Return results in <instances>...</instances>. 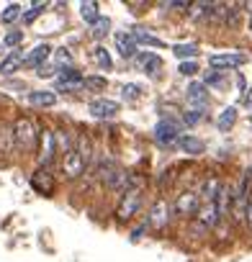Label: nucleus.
Returning <instances> with one entry per match:
<instances>
[{
	"mask_svg": "<svg viewBox=\"0 0 252 262\" xmlns=\"http://www.w3.org/2000/svg\"><path fill=\"white\" fill-rule=\"evenodd\" d=\"M16 152V134H13V126L8 123H0V155L11 157Z\"/></svg>",
	"mask_w": 252,
	"mask_h": 262,
	"instance_id": "nucleus-15",
	"label": "nucleus"
},
{
	"mask_svg": "<svg viewBox=\"0 0 252 262\" xmlns=\"http://www.w3.org/2000/svg\"><path fill=\"white\" fill-rule=\"evenodd\" d=\"M108 29H111V21H108L106 16H100V18L90 26V36H93V39H103V36L108 34Z\"/></svg>",
	"mask_w": 252,
	"mask_h": 262,
	"instance_id": "nucleus-29",
	"label": "nucleus"
},
{
	"mask_svg": "<svg viewBox=\"0 0 252 262\" xmlns=\"http://www.w3.org/2000/svg\"><path fill=\"white\" fill-rule=\"evenodd\" d=\"M180 134V128L173 118H160L157 126H155V142L162 144V147H170V144H178V137Z\"/></svg>",
	"mask_w": 252,
	"mask_h": 262,
	"instance_id": "nucleus-5",
	"label": "nucleus"
},
{
	"mask_svg": "<svg viewBox=\"0 0 252 262\" xmlns=\"http://www.w3.org/2000/svg\"><path fill=\"white\" fill-rule=\"evenodd\" d=\"M247 224L252 226V198H249V203H247Z\"/></svg>",
	"mask_w": 252,
	"mask_h": 262,
	"instance_id": "nucleus-42",
	"label": "nucleus"
},
{
	"mask_svg": "<svg viewBox=\"0 0 252 262\" xmlns=\"http://www.w3.org/2000/svg\"><path fill=\"white\" fill-rule=\"evenodd\" d=\"M178 147H180L185 155H201V152L206 149V144H203L198 137H191V134H180V139H178Z\"/></svg>",
	"mask_w": 252,
	"mask_h": 262,
	"instance_id": "nucleus-20",
	"label": "nucleus"
},
{
	"mask_svg": "<svg viewBox=\"0 0 252 262\" xmlns=\"http://www.w3.org/2000/svg\"><path fill=\"white\" fill-rule=\"evenodd\" d=\"M82 170H85V162H82V157H80L77 149H72L70 155H65V160H62V172H65L70 180H77V178L82 175Z\"/></svg>",
	"mask_w": 252,
	"mask_h": 262,
	"instance_id": "nucleus-12",
	"label": "nucleus"
},
{
	"mask_svg": "<svg viewBox=\"0 0 252 262\" xmlns=\"http://www.w3.org/2000/svg\"><path fill=\"white\" fill-rule=\"evenodd\" d=\"M142 206V188H132V190H126L118 201V208H116V219L118 221H132L137 216Z\"/></svg>",
	"mask_w": 252,
	"mask_h": 262,
	"instance_id": "nucleus-2",
	"label": "nucleus"
},
{
	"mask_svg": "<svg viewBox=\"0 0 252 262\" xmlns=\"http://www.w3.org/2000/svg\"><path fill=\"white\" fill-rule=\"evenodd\" d=\"M170 219H173V206H170L165 198H155V203H152V208H150V216H147V224H150L152 229L162 231V229L170 224Z\"/></svg>",
	"mask_w": 252,
	"mask_h": 262,
	"instance_id": "nucleus-4",
	"label": "nucleus"
},
{
	"mask_svg": "<svg viewBox=\"0 0 252 262\" xmlns=\"http://www.w3.org/2000/svg\"><path fill=\"white\" fill-rule=\"evenodd\" d=\"M31 188H34L36 193H41V195H52V193H54L57 183H54L49 167H39V170L31 175Z\"/></svg>",
	"mask_w": 252,
	"mask_h": 262,
	"instance_id": "nucleus-8",
	"label": "nucleus"
},
{
	"mask_svg": "<svg viewBox=\"0 0 252 262\" xmlns=\"http://www.w3.org/2000/svg\"><path fill=\"white\" fill-rule=\"evenodd\" d=\"M54 142H57V152H62V157H65V155H70L75 149L77 139H72V134L67 128H59V131H54Z\"/></svg>",
	"mask_w": 252,
	"mask_h": 262,
	"instance_id": "nucleus-21",
	"label": "nucleus"
},
{
	"mask_svg": "<svg viewBox=\"0 0 252 262\" xmlns=\"http://www.w3.org/2000/svg\"><path fill=\"white\" fill-rule=\"evenodd\" d=\"M93 59H95V64H98L100 70H111V67H113V59H111V54H108L106 47H95V49H93Z\"/></svg>",
	"mask_w": 252,
	"mask_h": 262,
	"instance_id": "nucleus-26",
	"label": "nucleus"
},
{
	"mask_svg": "<svg viewBox=\"0 0 252 262\" xmlns=\"http://www.w3.org/2000/svg\"><path fill=\"white\" fill-rule=\"evenodd\" d=\"M16 18H21V6H18V3L6 6V8H3V13H0V21H3V24H13Z\"/></svg>",
	"mask_w": 252,
	"mask_h": 262,
	"instance_id": "nucleus-30",
	"label": "nucleus"
},
{
	"mask_svg": "<svg viewBox=\"0 0 252 262\" xmlns=\"http://www.w3.org/2000/svg\"><path fill=\"white\" fill-rule=\"evenodd\" d=\"M80 16H82L85 24L93 26V24L100 18V13H98V3H93V0H88V3H80Z\"/></svg>",
	"mask_w": 252,
	"mask_h": 262,
	"instance_id": "nucleus-24",
	"label": "nucleus"
},
{
	"mask_svg": "<svg viewBox=\"0 0 252 262\" xmlns=\"http://www.w3.org/2000/svg\"><path fill=\"white\" fill-rule=\"evenodd\" d=\"M24 64H26V54L18 52V49H13L11 54L3 57V62H0V72H3V75H13V72H18Z\"/></svg>",
	"mask_w": 252,
	"mask_h": 262,
	"instance_id": "nucleus-14",
	"label": "nucleus"
},
{
	"mask_svg": "<svg viewBox=\"0 0 252 262\" xmlns=\"http://www.w3.org/2000/svg\"><path fill=\"white\" fill-rule=\"evenodd\" d=\"M221 180L216 178V175H211V178H206L203 180V185H201V201L203 203H216V198H219V193H221Z\"/></svg>",
	"mask_w": 252,
	"mask_h": 262,
	"instance_id": "nucleus-16",
	"label": "nucleus"
},
{
	"mask_svg": "<svg viewBox=\"0 0 252 262\" xmlns=\"http://www.w3.org/2000/svg\"><path fill=\"white\" fill-rule=\"evenodd\" d=\"M221 80H224L221 72H219V75H216V72H208V75H206V82H211V85H219Z\"/></svg>",
	"mask_w": 252,
	"mask_h": 262,
	"instance_id": "nucleus-40",
	"label": "nucleus"
},
{
	"mask_svg": "<svg viewBox=\"0 0 252 262\" xmlns=\"http://www.w3.org/2000/svg\"><path fill=\"white\" fill-rule=\"evenodd\" d=\"M44 11H47V3H34V6L24 13V24H34V21H36V18L44 13Z\"/></svg>",
	"mask_w": 252,
	"mask_h": 262,
	"instance_id": "nucleus-32",
	"label": "nucleus"
},
{
	"mask_svg": "<svg viewBox=\"0 0 252 262\" xmlns=\"http://www.w3.org/2000/svg\"><path fill=\"white\" fill-rule=\"evenodd\" d=\"M118 103L116 100H111V98H95V100H90V105H88V111H90V116H95V118H113L116 113H118Z\"/></svg>",
	"mask_w": 252,
	"mask_h": 262,
	"instance_id": "nucleus-10",
	"label": "nucleus"
},
{
	"mask_svg": "<svg viewBox=\"0 0 252 262\" xmlns=\"http://www.w3.org/2000/svg\"><path fill=\"white\" fill-rule=\"evenodd\" d=\"M211 8H214V3H191V18L193 21H201V18H208L211 16Z\"/></svg>",
	"mask_w": 252,
	"mask_h": 262,
	"instance_id": "nucleus-27",
	"label": "nucleus"
},
{
	"mask_svg": "<svg viewBox=\"0 0 252 262\" xmlns=\"http://www.w3.org/2000/svg\"><path fill=\"white\" fill-rule=\"evenodd\" d=\"M121 93H123V100H129V103H132V100H137V98L142 95V88H139L137 82H129V85H123V88H121Z\"/></svg>",
	"mask_w": 252,
	"mask_h": 262,
	"instance_id": "nucleus-33",
	"label": "nucleus"
},
{
	"mask_svg": "<svg viewBox=\"0 0 252 262\" xmlns=\"http://www.w3.org/2000/svg\"><path fill=\"white\" fill-rule=\"evenodd\" d=\"M72 62V54H70V49H57V64H70Z\"/></svg>",
	"mask_w": 252,
	"mask_h": 262,
	"instance_id": "nucleus-38",
	"label": "nucleus"
},
{
	"mask_svg": "<svg viewBox=\"0 0 252 262\" xmlns=\"http://www.w3.org/2000/svg\"><path fill=\"white\" fill-rule=\"evenodd\" d=\"M116 49L123 59H137V36H134V31H118L116 34Z\"/></svg>",
	"mask_w": 252,
	"mask_h": 262,
	"instance_id": "nucleus-9",
	"label": "nucleus"
},
{
	"mask_svg": "<svg viewBox=\"0 0 252 262\" xmlns=\"http://www.w3.org/2000/svg\"><path fill=\"white\" fill-rule=\"evenodd\" d=\"M13 134H16V149H21V152H31L34 149V144H36V128H34L31 118H26V116L16 118Z\"/></svg>",
	"mask_w": 252,
	"mask_h": 262,
	"instance_id": "nucleus-1",
	"label": "nucleus"
},
{
	"mask_svg": "<svg viewBox=\"0 0 252 262\" xmlns=\"http://www.w3.org/2000/svg\"><path fill=\"white\" fill-rule=\"evenodd\" d=\"M173 54L178 59H191L193 62V57H198V47L196 44H175L173 47Z\"/></svg>",
	"mask_w": 252,
	"mask_h": 262,
	"instance_id": "nucleus-25",
	"label": "nucleus"
},
{
	"mask_svg": "<svg viewBox=\"0 0 252 262\" xmlns=\"http://www.w3.org/2000/svg\"><path fill=\"white\" fill-rule=\"evenodd\" d=\"M178 72H180V75H185V77H191V75H196V72H198V64H196V62H183Z\"/></svg>",
	"mask_w": 252,
	"mask_h": 262,
	"instance_id": "nucleus-37",
	"label": "nucleus"
},
{
	"mask_svg": "<svg viewBox=\"0 0 252 262\" xmlns=\"http://www.w3.org/2000/svg\"><path fill=\"white\" fill-rule=\"evenodd\" d=\"M249 123H252V121H249Z\"/></svg>",
	"mask_w": 252,
	"mask_h": 262,
	"instance_id": "nucleus-45",
	"label": "nucleus"
},
{
	"mask_svg": "<svg viewBox=\"0 0 252 262\" xmlns=\"http://www.w3.org/2000/svg\"><path fill=\"white\" fill-rule=\"evenodd\" d=\"M224 26L226 29H237L239 26V6H229L226 18H224Z\"/></svg>",
	"mask_w": 252,
	"mask_h": 262,
	"instance_id": "nucleus-34",
	"label": "nucleus"
},
{
	"mask_svg": "<svg viewBox=\"0 0 252 262\" xmlns=\"http://www.w3.org/2000/svg\"><path fill=\"white\" fill-rule=\"evenodd\" d=\"M39 139H41V152H39V167H49L54 155H57V142L52 131H39Z\"/></svg>",
	"mask_w": 252,
	"mask_h": 262,
	"instance_id": "nucleus-7",
	"label": "nucleus"
},
{
	"mask_svg": "<svg viewBox=\"0 0 252 262\" xmlns=\"http://www.w3.org/2000/svg\"><path fill=\"white\" fill-rule=\"evenodd\" d=\"M134 36H137V44H150V47H165L157 36H152V34H147L144 29H134Z\"/></svg>",
	"mask_w": 252,
	"mask_h": 262,
	"instance_id": "nucleus-31",
	"label": "nucleus"
},
{
	"mask_svg": "<svg viewBox=\"0 0 252 262\" xmlns=\"http://www.w3.org/2000/svg\"><path fill=\"white\" fill-rule=\"evenodd\" d=\"M49 54H52V47H49V44H39V47H34V49H31V54H26V64H29V67L41 70V67H44V62L49 59Z\"/></svg>",
	"mask_w": 252,
	"mask_h": 262,
	"instance_id": "nucleus-17",
	"label": "nucleus"
},
{
	"mask_svg": "<svg viewBox=\"0 0 252 262\" xmlns=\"http://www.w3.org/2000/svg\"><path fill=\"white\" fill-rule=\"evenodd\" d=\"M249 34H252V8H249Z\"/></svg>",
	"mask_w": 252,
	"mask_h": 262,
	"instance_id": "nucleus-44",
	"label": "nucleus"
},
{
	"mask_svg": "<svg viewBox=\"0 0 252 262\" xmlns=\"http://www.w3.org/2000/svg\"><path fill=\"white\" fill-rule=\"evenodd\" d=\"M234 123H237V108H234V105H229V108H224V111L219 113L216 126H219V131H229Z\"/></svg>",
	"mask_w": 252,
	"mask_h": 262,
	"instance_id": "nucleus-23",
	"label": "nucleus"
},
{
	"mask_svg": "<svg viewBox=\"0 0 252 262\" xmlns=\"http://www.w3.org/2000/svg\"><path fill=\"white\" fill-rule=\"evenodd\" d=\"M106 85H108V80L100 77V75H90V77H85V82H82V88L90 90V93H100V90H106Z\"/></svg>",
	"mask_w": 252,
	"mask_h": 262,
	"instance_id": "nucleus-28",
	"label": "nucleus"
},
{
	"mask_svg": "<svg viewBox=\"0 0 252 262\" xmlns=\"http://www.w3.org/2000/svg\"><path fill=\"white\" fill-rule=\"evenodd\" d=\"M75 149L80 152V157H82V162H85V167L93 162V144H90V137L88 134H80L77 137V142H75Z\"/></svg>",
	"mask_w": 252,
	"mask_h": 262,
	"instance_id": "nucleus-22",
	"label": "nucleus"
},
{
	"mask_svg": "<svg viewBox=\"0 0 252 262\" xmlns=\"http://www.w3.org/2000/svg\"><path fill=\"white\" fill-rule=\"evenodd\" d=\"M183 121H185L188 126H196V123L203 121V111H191V108H188V111L183 113Z\"/></svg>",
	"mask_w": 252,
	"mask_h": 262,
	"instance_id": "nucleus-36",
	"label": "nucleus"
},
{
	"mask_svg": "<svg viewBox=\"0 0 252 262\" xmlns=\"http://www.w3.org/2000/svg\"><path fill=\"white\" fill-rule=\"evenodd\" d=\"M36 75H39V77H52V75H54V70H52V67H41Z\"/></svg>",
	"mask_w": 252,
	"mask_h": 262,
	"instance_id": "nucleus-41",
	"label": "nucleus"
},
{
	"mask_svg": "<svg viewBox=\"0 0 252 262\" xmlns=\"http://www.w3.org/2000/svg\"><path fill=\"white\" fill-rule=\"evenodd\" d=\"M82 82H85V77L77 70H72V67L62 70V75L57 77V88L59 90H75V88H82Z\"/></svg>",
	"mask_w": 252,
	"mask_h": 262,
	"instance_id": "nucleus-13",
	"label": "nucleus"
},
{
	"mask_svg": "<svg viewBox=\"0 0 252 262\" xmlns=\"http://www.w3.org/2000/svg\"><path fill=\"white\" fill-rule=\"evenodd\" d=\"M201 206H203V201H201V193H196V190H183L175 198V213L183 216V219H188V216L196 219V213L201 211Z\"/></svg>",
	"mask_w": 252,
	"mask_h": 262,
	"instance_id": "nucleus-3",
	"label": "nucleus"
},
{
	"mask_svg": "<svg viewBox=\"0 0 252 262\" xmlns=\"http://www.w3.org/2000/svg\"><path fill=\"white\" fill-rule=\"evenodd\" d=\"M147 229H150V224H147V221H144V224H139V226L132 231V242H139V239L144 236V231H147Z\"/></svg>",
	"mask_w": 252,
	"mask_h": 262,
	"instance_id": "nucleus-39",
	"label": "nucleus"
},
{
	"mask_svg": "<svg viewBox=\"0 0 252 262\" xmlns=\"http://www.w3.org/2000/svg\"><path fill=\"white\" fill-rule=\"evenodd\" d=\"M137 64H139V67H142V70H144L147 75H152V77H155V75H157V72L162 70V59H160V57H157L155 52L139 54V57H137Z\"/></svg>",
	"mask_w": 252,
	"mask_h": 262,
	"instance_id": "nucleus-18",
	"label": "nucleus"
},
{
	"mask_svg": "<svg viewBox=\"0 0 252 262\" xmlns=\"http://www.w3.org/2000/svg\"><path fill=\"white\" fill-rule=\"evenodd\" d=\"M244 105H252V88H249L247 95H244Z\"/></svg>",
	"mask_w": 252,
	"mask_h": 262,
	"instance_id": "nucleus-43",
	"label": "nucleus"
},
{
	"mask_svg": "<svg viewBox=\"0 0 252 262\" xmlns=\"http://www.w3.org/2000/svg\"><path fill=\"white\" fill-rule=\"evenodd\" d=\"M185 100L191 105V111H206L208 108V93L203 82H191L185 90Z\"/></svg>",
	"mask_w": 252,
	"mask_h": 262,
	"instance_id": "nucleus-6",
	"label": "nucleus"
},
{
	"mask_svg": "<svg viewBox=\"0 0 252 262\" xmlns=\"http://www.w3.org/2000/svg\"><path fill=\"white\" fill-rule=\"evenodd\" d=\"M244 62H247V57L237 54V52H232V54H211L208 57V64L214 70H234V67L244 64Z\"/></svg>",
	"mask_w": 252,
	"mask_h": 262,
	"instance_id": "nucleus-11",
	"label": "nucleus"
},
{
	"mask_svg": "<svg viewBox=\"0 0 252 262\" xmlns=\"http://www.w3.org/2000/svg\"><path fill=\"white\" fill-rule=\"evenodd\" d=\"M24 41V31H8L3 36V47H18Z\"/></svg>",
	"mask_w": 252,
	"mask_h": 262,
	"instance_id": "nucleus-35",
	"label": "nucleus"
},
{
	"mask_svg": "<svg viewBox=\"0 0 252 262\" xmlns=\"http://www.w3.org/2000/svg\"><path fill=\"white\" fill-rule=\"evenodd\" d=\"M29 103L36 108H52V105H57V95L52 90H34V93H29Z\"/></svg>",
	"mask_w": 252,
	"mask_h": 262,
	"instance_id": "nucleus-19",
	"label": "nucleus"
}]
</instances>
